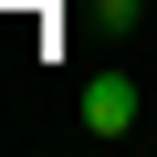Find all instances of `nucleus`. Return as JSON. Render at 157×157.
Returning <instances> with one entry per match:
<instances>
[{
  "label": "nucleus",
  "mask_w": 157,
  "mask_h": 157,
  "mask_svg": "<svg viewBox=\"0 0 157 157\" xmlns=\"http://www.w3.org/2000/svg\"><path fill=\"white\" fill-rule=\"evenodd\" d=\"M84 136H136V84H126V73H94V84H84Z\"/></svg>",
  "instance_id": "nucleus-1"
}]
</instances>
